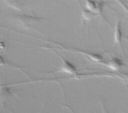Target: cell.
<instances>
[{"label":"cell","mask_w":128,"mask_h":113,"mask_svg":"<svg viewBox=\"0 0 128 113\" xmlns=\"http://www.w3.org/2000/svg\"><path fill=\"white\" fill-rule=\"evenodd\" d=\"M86 9L96 14L102 12L103 4L100 2L94 0H86Z\"/></svg>","instance_id":"1"},{"label":"cell","mask_w":128,"mask_h":113,"mask_svg":"<svg viewBox=\"0 0 128 113\" xmlns=\"http://www.w3.org/2000/svg\"><path fill=\"white\" fill-rule=\"evenodd\" d=\"M122 27L120 21H118L116 25L114 30V40L116 43H120L122 38Z\"/></svg>","instance_id":"2"},{"label":"cell","mask_w":128,"mask_h":113,"mask_svg":"<svg viewBox=\"0 0 128 113\" xmlns=\"http://www.w3.org/2000/svg\"><path fill=\"white\" fill-rule=\"evenodd\" d=\"M94 13L88 9H84L82 11V16L83 18L86 20H90L92 19Z\"/></svg>","instance_id":"3"},{"label":"cell","mask_w":128,"mask_h":113,"mask_svg":"<svg viewBox=\"0 0 128 113\" xmlns=\"http://www.w3.org/2000/svg\"><path fill=\"white\" fill-rule=\"evenodd\" d=\"M109 64L110 67L113 68H118V67H120L121 65V63L118 59H115L111 62H110Z\"/></svg>","instance_id":"4"}]
</instances>
